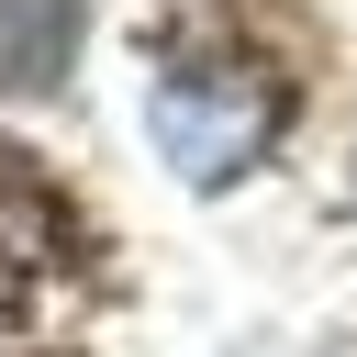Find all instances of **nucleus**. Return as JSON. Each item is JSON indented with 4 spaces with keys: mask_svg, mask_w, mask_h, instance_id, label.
<instances>
[{
    "mask_svg": "<svg viewBox=\"0 0 357 357\" xmlns=\"http://www.w3.org/2000/svg\"><path fill=\"white\" fill-rule=\"evenodd\" d=\"M78 33H89V0H0V89H67L78 67Z\"/></svg>",
    "mask_w": 357,
    "mask_h": 357,
    "instance_id": "2",
    "label": "nucleus"
},
{
    "mask_svg": "<svg viewBox=\"0 0 357 357\" xmlns=\"http://www.w3.org/2000/svg\"><path fill=\"white\" fill-rule=\"evenodd\" d=\"M290 56H268L245 33V0H178L156 22V56H145V134L156 156L190 178V190H223L245 178L279 134H290Z\"/></svg>",
    "mask_w": 357,
    "mask_h": 357,
    "instance_id": "1",
    "label": "nucleus"
}]
</instances>
